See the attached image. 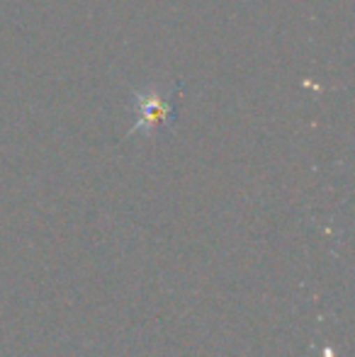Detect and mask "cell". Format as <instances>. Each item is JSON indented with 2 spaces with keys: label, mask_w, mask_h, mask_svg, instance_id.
<instances>
[{
  "label": "cell",
  "mask_w": 355,
  "mask_h": 357,
  "mask_svg": "<svg viewBox=\"0 0 355 357\" xmlns=\"http://www.w3.org/2000/svg\"><path fill=\"white\" fill-rule=\"evenodd\" d=\"M178 85L173 88H163V85H153V88H142L132 95V112H134V134L142 137H151L158 129L168 127L173 119V95H176Z\"/></svg>",
  "instance_id": "1"
}]
</instances>
